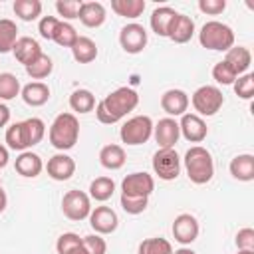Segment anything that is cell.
I'll return each mask as SVG.
<instances>
[{
    "mask_svg": "<svg viewBox=\"0 0 254 254\" xmlns=\"http://www.w3.org/2000/svg\"><path fill=\"white\" fill-rule=\"evenodd\" d=\"M0 187H2V181H0Z\"/></svg>",
    "mask_w": 254,
    "mask_h": 254,
    "instance_id": "db71d44e",
    "label": "cell"
},
{
    "mask_svg": "<svg viewBox=\"0 0 254 254\" xmlns=\"http://www.w3.org/2000/svg\"><path fill=\"white\" fill-rule=\"evenodd\" d=\"M71 56L77 64H91L97 58V46L91 38L79 36L77 42L71 46Z\"/></svg>",
    "mask_w": 254,
    "mask_h": 254,
    "instance_id": "d4e9b609",
    "label": "cell"
},
{
    "mask_svg": "<svg viewBox=\"0 0 254 254\" xmlns=\"http://www.w3.org/2000/svg\"><path fill=\"white\" fill-rule=\"evenodd\" d=\"M151 135H153V119L149 115H135L127 119L119 129V137L125 145H143L151 139Z\"/></svg>",
    "mask_w": 254,
    "mask_h": 254,
    "instance_id": "5b68a950",
    "label": "cell"
},
{
    "mask_svg": "<svg viewBox=\"0 0 254 254\" xmlns=\"http://www.w3.org/2000/svg\"><path fill=\"white\" fill-rule=\"evenodd\" d=\"M46 171L54 181H67L75 173V161L65 153H58L48 159Z\"/></svg>",
    "mask_w": 254,
    "mask_h": 254,
    "instance_id": "2e32d148",
    "label": "cell"
},
{
    "mask_svg": "<svg viewBox=\"0 0 254 254\" xmlns=\"http://www.w3.org/2000/svg\"><path fill=\"white\" fill-rule=\"evenodd\" d=\"M234 87V93L240 97V99H252L254 97V75L252 73H242L234 79L232 83Z\"/></svg>",
    "mask_w": 254,
    "mask_h": 254,
    "instance_id": "74e56055",
    "label": "cell"
},
{
    "mask_svg": "<svg viewBox=\"0 0 254 254\" xmlns=\"http://www.w3.org/2000/svg\"><path fill=\"white\" fill-rule=\"evenodd\" d=\"M137 105H139V95L135 89L117 87L95 105V115H97L99 123L113 125V123L121 121L129 111H133Z\"/></svg>",
    "mask_w": 254,
    "mask_h": 254,
    "instance_id": "6da1fadb",
    "label": "cell"
},
{
    "mask_svg": "<svg viewBox=\"0 0 254 254\" xmlns=\"http://www.w3.org/2000/svg\"><path fill=\"white\" fill-rule=\"evenodd\" d=\"M20 95H22V99H24L26 105H30V107H42L50 99V87L44 81H32V83H28V85L22 87Z\"/></svg>",
    "mask_w": 254,
    "mask_h": 254,
    "instance_id": "7402d4cb",
    "label": "cell"
},
{
    "mask_svg": "<svg viewBox=\"0 0 254 254\" xmlns=\"http://www.w3.org/2000/svg\"><path fill=\"white\" fill-rule=\"evenodd\" d=\"M113 192H115V183L109 177H97L89 185V196L93 200H97V202L109 200L113 196Z\"/></svg>",
    "mask_w": 254,
    "mask_h": 254,
    "instance_id": "83f0119b",
    "label": "cell"
},
{
    "mask_svg": "<svg viewBox=\"0 0 254 254\" xmlns=\"http://www.w3.org/2000/svg\"><path fill=\"white\" fill-rule=\"evenodd\" d=\"M54 69V62L48 54H42L32 65L26 67V73L32 77V79H46Z\"/></svg>",
    "mask_w": 254,
    "mask_h": 254,
    "instance_id": "d590c367",
    "label": "cell"
},
{
    "mask_svg": "<svg viewBox=\"0 0 254 254\" xmlns=\"http://www.w3.org/2000/svg\"><path fill=\"white\" fill-rule=\"evenodd\" d=\"M228 169H230V175L236 181H242V183L254 181V155H250V153L236 155L230 161V167Z\"/></svg>",
    "mask_w": 254,
    "mask_h": 254,
    "instance_id": "44dd1931",
    "label": "cell"
},
{
    "mask_svg": "<svg viewBox=\"0 0 254 254\" xmlns=\"http://www.w3.org/2000/svg\"><path fill=\"white\" fill-rule=\"evenodd\" d=\"M50 143L58 149V151H67L71 149L77 139H79V121L73 113H60L54 123L50 125Z\"/></svg>",
    "mask_w": 254,
    "mask_h": 254,
    "instance_id": "7a4b0ae2",
    "label": "cell"
},
{
    "mask_svg": "<svg viewBox=\"0 0 254 254\" xmlns=\"http://www.w3.org/2000/svg\"><path fill=\"white\" fill-rule=\"evenodd\" d=\"M22 87H20V79L14 73H0V99L2 101H10L16 95H20Z\"/></svg>",
    "mask_w": 254,
    "mask_h": 254,
    "instance_id": "836d02e7",
    "label": "cell"
},
{
    "mask_svg": "<svg viewBox=\"0 0 254 254\" xmlns=\"http://www.w3.org/2000/svg\"><path fill=\"white\" fill-rule=\"evenodd\" d=\"M179 129H181V135L187 141H190V143L204 141L206 139V133H208V127H206L204 119L198 117L196 113H185V115H181Z\"/></svg>",
    "mask_w": 254,
    "mask_h": 254,
    "instance_id": "5bb4252c",
    "label": "cell"
},
{
    "mask_svg": "<svg viewBox=\"0 0 254 254\" xmlns=\"http://www.w3.org/2000/svg\"><path fill=\"white\" fill-rule=\"evenodd\" d=\"M79 8H81L79 0H58L56 2V10L64 18V22L65 20H75L79 16Z\"/></svg>",
    "mask_w": 254,
    "mask_h": 254,
    "instance_id": "60d3db41",
    "label": "cell"
},
{
    "mask_svg": "<svg viewBox=\"0 0 254 254\" xmlns=\"http://www.w3.org/2000/svg\"><path fill=\"white\" fill-rule=\"evenodd\" d=\"M12 54H14V58H16L24 67H28V65H32L44 52H42L40 44H38L34 38L22 36V38L16 40V44H14V48H12Z\"/></svg>",
    "mask_w": 254,
    "mask_h": 254,
    "instance_id": "9a60e30c",
    "label": "cell"
},
{
    "mask_svg": "<svg viewBox=\"0 0 254 254\" xmlns=\"http://www.w3.org/2000/svg\"><path fill=\"white\" fill-rule=\"evenodd\" d=\"M8 121H10V109H8V105L0 103V127H6Z\"/></svg>",
    "mask_w": 254,
    "mask_h": 254,
    "instance_id": "7dc6e473",
    "label": "cell"
},
{
    "mask_svg": "<svg viewBox=\"0 0 254 254\" xmlns=\"http://www.w3.org/2000/svg\"><path fill=\"white\" fill-rule=\"evenodd\" d=\"M16 40H18V26H16V22H12L8 18H2L0 20V54L12 52Z\"/></svg>",
    "mask_w": 254,
    "mask_h": 254,
    "instance_id": "f546056e",
    "label": "cell"
},
{
    "mask_svg": "<svg viewBox=\"0 0 254 254\" xmlns=\"http://www.w3.org/2000/svg\"><path fill=\"white\" fill-rule=\"evenodd\" d=\"M8 159H10L8 149H6L4 145H0V169H4V167L8 165Z\"/></svg>",
    "mask_w": 254,
    "mask_h": 254,
    "instance_id": "c3c4849f",
    "label": "cell"
},
{
    "mask_svg": "<svg viewBox=\"0 0 254 254\" xmlns=\"http://www.w3.org/2000/svg\"><path fill=\"white\" fill-rule=\"evenodd\" d=\"M6 204H8V196H6V192H4V190H2V187H0V214L4 212Z\"/></svg>",
    "mask_w": 254,
    "mask_h": 254,
    "instance_id": "681fc988",
    "label": "cell"
},
{
    "mask_svg": "<svg viewBox=\"0 0 254 254\" xmlns=\"http://www.w3.org/2000/svg\"><path fill=\"white\" fill-rule=\"evenodd\" d=\"M60 24V20L56 16H44L38 24V32L44 40H52L54 38V32H56V26Z\"/></svg>",
    "mask_w": 254,
    "mask_h": 254,
    "instance_id": "f6af8a7d",
    "label": "cell"
},
{
    "mask_svg": "<svg viewBox=\"0 0 254 254\" xmlns=\"http://www.w3.org/2000/svg\"><path fill=\"white\" fill-rule=\"evenodd\" d=\"M69 254H87V252H85V248H83V246L79 244V246H75V248H73V250H71Z\"/></svg>",
    "mask_w": 254,
    "mask_h": 254,
    "instance_id": "816d5d0a",
    "label": "cell"
},
{
    "mask_svg": "<svg viewBox=\"0 0 254 254\" xmlns=\"http://www.w3.org/2000/svg\"><path fill=\"white\" fill-rule=\"evenodd\" d=\"M153 135L159 149H175L181 137V129L173 117H165V119H159L157 125H153Z\"/></svg>",
    "mask_w": 254,
    "mask_h": 254,
    "instance_id": "7c38bea8",
    "label": "cell"
},
{
    "mask_svg": "<svg viewBox=\"0 0 254 254\" xmlns=\"http://www.w3.org/2000/svg\"><path fill=\"white\" fill-rule=\"evenodd\" d=\"M6 143L14 151H26L28 149V139H26V129L24 121H16L6 129Z\"/></svg>",
    "mask_w": 254,
    "mask_h": 254,
    "instance_id": "4dcf8cb0",
    "label": "cell"
},
{
    "mask_svg": "<svg viewBox=\"0 0 254 254\" xmlns=\"http://www.w3.org/2000/svg\"><path fill=\"white\" fill-rule=\"evenodd\" d=\"M18 175L22 177H28V179H34L42 173L44 169V163L40 159V155L32 153V151H22L18 157H16V163H14Z\"/></svg>",
    "mask_w": 254,
    "mask_h": 254,
    "instance_id": "ffe728a7",
    "label": "cell"
},
{
    "mask_svg": "<svg viewBox=\"0 0 254 254\" xmlns=\"http://www.w3.org/2000/svg\"><path fill=\"white\" fill-rule=\"evenodd\" d=\"M12 8H14V14L24 22L38 20V16L42 14V2L40 0H16Z\"/></svg>",
    "mask_w": 254,
    "mask_h": 254,
    "instance_id": "1f68e13d",
    "label": "cell"
},
{
    "mask_svg": "<svg viewBox=\"0 0 254 254\" xmlns=\"http://www.w3.org/2000/svg\"><path fill=\"white\" fill-rule=\"evenodd\" d=\"M212 77H214V81L220 83V85H232L238 75H236L234 69L222 60V62L214 64V67H212Z\"/></svg>",
    "mask_w": 254,
    "mask_h": 254,
    "instance_id": "ab89813d",
    "label": "cell"
},
{
    "mask_svg": "<svg viewBox=\"0 0 254 254\" xmlns=\"http://www.w3.org/2000/svg\"><path fill=\"white\" fill-rule=\"evenodd\" d=\"M198 42L206 50L228 52L234 46V32H232L230 26H226V24H222L218 20H210L200 28Z\"/></svg>",
    "mask_w": 254,
    "mask_h": 254,
    "instance_id": "277c9868",
    "label": "cell"
},
{
    "mask_svg": "<svg viewBox=\"0 0 254 254\" xmlns=\"http://www.w3.org/2000/svg\"><path fill=\"white\" fill-rule=\"evenodd\" d=\"M161 107L169 117L185 115L189 109V95L183 89H167L161 95Z\"/></svg>",
    "mask_w": 254,
    "mask_h": 254,
    "instance_id": "e0dca14e",
    "label": "cell"
},
{
    "mask_svg": "<svg viewBox=\"0 0 254 254\" xmlns=\"http://www.w3.org/2000/svg\"><path fill=\"white\" fill-rule=\"evenodd\" d=\"M81 246L85 248L87 254H105L107 252V244L101 238V234H87L81 238Z\"/></svg>",
    "mask_w": 254,
    "mask_h": 254,
    "instance_id": "b9f144b4",
    "label": "cell"
},
{
    "mask_svg": "<svg viewBox=\"0 0 254 254\" xmlns=\"http://www.w3.org/2000/svg\"><path fill=\"white\" fill-rule=\"evenodd\" d=\"M177 16H179V12H175L171 6H159V8H155L153 14H151V20H149L151 30L157 36L167 38L169 36V30H171V24L175 22Z\"/></svg>",
    "mask_w": 254,
    "mask_h": 254,
    "instance_id": "ac0fdd59",
    "label": "cell"
},
{
    "mask_svg": "<svg viewBox=\"0 0 254 254\" xmlns=\"http://www.w3.org/2000/svg\"><path fill=\"white\" fill-rule=\"evenodd\" d=\"M149 204V196H129V194H121V208L127 214H141L145 212Z\"/></svg>",
    "mask_w": 254,
    "mask_h": 254,
    "instance_id": "f35d334b",
    "label": "cell"
},
{
    "mask_svg": "<svg viewBox=\"0 0 254 254\" xmlns=\"http://www.w3.org/2000/svg\"><path fill=\"white\" fill-rule=\"evenodd\" d=\"M194 36V22L192 18L185 16V14H179L175 18V22L171 24V30H169V40H173L175 44H187L190 38Z\"/></svg>",
    "mask_w": 254,
    "mask_h": 254,
    "instance_id": "603a6c76",
    "label": "cell"
},
{
    "mask_svg": "<svg viewBox=\"0 0 254 254\" xmlns=\"http://www.w3.org/2000/svg\"><path fill=\"white\" fill-rule=\"evenodd\" d=\"M236 254H254V250H238Z\"/></svg>",
    "mask_w": 254,
    "mask_h": 254,
    "instance_id": "f5cc1de1",
    "label": "cell"
},
{
    "mask_svg": "<svg viewBox=\"0 0 254 254\" xmlns=\"http://www.w3.org/2000/svg\"><path fill=\"white\" fill-rule=\"evenodd\" d=\"M236 248L238 250H254V230L252 228H240L236 232Z\"/></svg>",
    "mask_w": 254,
    "mask_h": 254,
    "instance_id": "bcb514c9",
    "label": "cell"
},
{
    "mask_svg": "<svg viewBox=\"0 0 254 254\" xmlns=\"http://www.w3.org/2000/svg\"><path fill=\"white\" fill-rule=\"evenodd\" d=\"M127 157H125V151L121 145H105L101 151H99V163L101 167L109 169V171H117L125 165Z\"/></svg>",
    "mask_w": 254,
    "mask_h": 254,
    "instance_id": "484cf974",
    "label": "cell"
},
{
    "mask_svg": "<svg viewBox=\"0 0 254 254\" xmlns=\"http://www.w3.org/2000/svg\"><path fill=\"white\" fill-rule=\"evenodd\" d=\"M87 218H89V224L95 230V234H111L117 230V224H119L117 212L109 206H95Z\"/></svg>",
    "mask_w": 254,
    "mask_h": 254,
    "instance_id": "4fadbf2b",
    "label": "cell"
},
{
    "mask_svg": "<svg viewBox=\"0 0 254 254\" xmlns=\"http://www.w3.org/2000/svg\"><path fill=\"white\" fill-rule=\"evenodd\" d=\"M139 254H173V246L165 238H145L139 244Z\"/></svg>",
    "mask_w": 254,
    "mask_h": 254,
    "instance_id": "8d00e7d4",
    "label": "cell"
},
{
    "mask_svg": "<svg viewBox=\"0 0 254 254\" xmlns=\"http://www.w3.org/2000/svg\"><path fill=\"white\" fill-rule=\"evenodd\" d=\"M153 171L163 181H175L181 173V157L175 149H159L153 155Z\"/></svg>",
    "mask_w": 254,
    "mask_h": 254,
    "instance_id": "ba28073f",
    "label": "cell"
},
{
    "mask_svg": "<svg viewBox=\"0 0 254 254\" xmlns=\"http://www.w3.org/2000/svg\"><path fill=\"white\" fill-rule=\"evenodd\" d=\"M173 254H196V252H194V250H190V248H187V246H183V248L175 250Z\"/></svg>",
    "mask_w": 254,
    "mask_h": 254,
    "instance_id": "f907efd6",
    "label": "cell"
},
{
    "mask_svg": "<svg viewBox=\"0 0 254 254\" xmlns=\"http://www.w3.org/2000/svg\"><path fill=\"white\" fill-rule=\"evenodd\" d=\"M69 107L75 113H89L95 109V97L89 89H75L69 95Z\"/></svg>",
    "mask_w": 254,
    "mask_h": 254,
    "instance_id": "f1b7e54d",
    "label": "cell"
},
{
    "mask_svg": "<svg viewBox=\"0 0 254 254\" xmlns=\"http://www.w3.org/2000/svg\"><path fill=\"white\" fill-rule=\"evenodd\" d=\"M173 236H175V240L179 242V244H183V246H187V244H192L196 238H198V220L192 216V214H189V212H183V214H179L175 220H173Z\"/></svg>",
    "mask_w": 254,
    "mask_h": 254,
    "instance_id": "8fae6325",
    "label": "cell"
},
{
    "mask_svg": "<svg viewBox=\"0 0 254 254\" xmlns=\"http://www.w3.org/2000/svg\"><path fill=\"white\" fill-rule=\"evenodd\" d=\"M198 10L208 16H218L226 10V0H198Z\"/></svg>",
    "mask_w": 254,
    "mask_h": 254,
    "instance_id": "ee69618b",
    "label": "cell"
},
{
    "mask_svg": "<svg viewBox=\"0 0 254 254\" xmlns=\"http://www.w3.org/2000/svg\"><path fill=\"white\" fill-rule=\"evenodd\" d=\"M24 129H26V139H28V147L38 145L44 135H46V123L40 117H30L24 121Z\"/></svg>",
    "mask_w": 254,
    "mask_h": 254,
    "instance_id": "e575fe53",
    "label": "cell"
},
{
    "mask_svg": "<svg viewBox=\"0 0 254 254\" xmlns=\"http://www.w3.org/2000/svg\"><path fill=\"white\" fill-rule=\"evenodd\" d=\"M147 40H149L147 30L137 22L123 26L119 32V44L127 54H141L147 46Z\"/></svg>",
    "mask_w": 254,
    "mask_h": 254,
    "instance_id": "9c48e42d",
    "label": "cell"
},
{
    "mask_svg": "<svg viewBox=\"0 0 254 254\" xmlns=\"http://www.w3.org/2000/svg\"><path fill=\"white\" fill-rule=\"evenodd\" d=\"M62 210L69 220H83L91 212V198L83 190H67L62 198Z\"/></svg>",
    "mask_w": 254,
    "mask_h": 254,
    "instance_id": "52a82bcc",
    "label": "cell"
},
{
    "mask_svg": "<svg viewBox=\"0 0 254 254\" xmlns=\"http://www.w3.org/2000/svg\"><path fill=\"white\" fill-rule=\"evenodd\" d=\"M77 18L87 28H99L105 22L107 12H105V6L101 2H81L79 16Z\"/></svg>",
    "mask_w": 254,
    "mask_h": 254,
    "instance_id": "d6986e66",
    "label": "cell"
},
{
    "mask_svg": "<svg viewBox=\"0 0 254 254\" xmlns=\"http://www.w3.org/2000/svg\"><path fill=\"white\" fill-rule=\"evenodd\" d=\"M145 6H147L145 0H111V10L117 16H123L129 20L139 18L143 14Z\"/></svg>",
    "mask_w": 254,
    "mask_h": 254,
    "instance_id": "4316f807",
    "label": "cell"
},
{
    "mask_svg": "<svg viewBox=\"0 0 254 254\" xmlns=\"http://www.w3.org/2000/svg\"><path fill=\"white\" fill-rule=\"evenodd\" d=\"M190 101L198 117H210L222 107L224 95L216 85H202L192 93Z\"/></svg>",
    "mask_w": 254,
    "mask_h": 254,
    "instance_id": "8992f818",
    "label": "cell"
},
{
    "mask_svg": "<svg viewBox=\"0 0 254 254\" xmlns=\"http://www.w3.org/2000/svg\"><path fill=\"white\" fill-rule=\"evenodd\" d=\"M77 32H75V28L69 24V22H64V20H60V24L56 26V32H54V38H52V42H56L58 46H62V48H69L71 50V46L77 42Z\"/></svg>",
    "mask_w": 254,
    "mask_h": 254,
    "instance_id": "d6a6232c",
    "label": "cell"
},
{
    "mask_svg": "<svg viewBox=\"0 0 254 254\" xmlns=\"http://www.w3.org/2000/svg\"><path fill=\"white\" fill-rule=\"evenodd\" d=\"M224 62L234 69L236 75H242V73H246V69H248L250 64H252V54H250V50L244 48V46H232V48L226 52Z\"/></svg>",
    "mask_w": 254,
    "mask_h": 254,
    "instance_id": "cb8c5ba5",
    "label": "cell"
},
{
    "mask_svg": "<svg viewBox=\"0 0 254 254\" xmlns=\"http://www.w3.org/2000/svg\"><path fill=\"white\" fill-rule=\"evenodd\" d=\"M79 244H81V238L75 232H64L56 242V250H58V254H69Z\"/></svg>",
    "mask_w": 254,
    "mask_h": 254,
    "instance_id": "7bdbcfd3",
    "label": "cell"
},
{
    "mask_svg": "<svg viewBox=\"0 0 254 254\" xmlns=\"http://www.w3.org/2000/svg\"><path fill=\"white\" fill-rule=\"evenodd\" d=\"M155 190V181L149 173H131L121 181V194L129 196H151Z\"/></svg>",
    "mask_w": 254,
    "mask_h": 254,
    "instance_id": "30bf717a",
    "label": "cell"
},
{
    "mask_svg": "<svg viewBox=\"0 0 254 254\" xmlns=\"http://www.w3.org/2000/svg\"><path fill=\"white\" fill-rule=\"evenodd\" d=\"M185 171L190 179V183L194 185H204L214 177V163H212V155L200 147L194 145L185 153Z\"/></svg>",
    "mask_w": 254,
    "mask_h": 254,
    "instance_id": "3957f363",
    "label": "cell"
}]
</instances>
